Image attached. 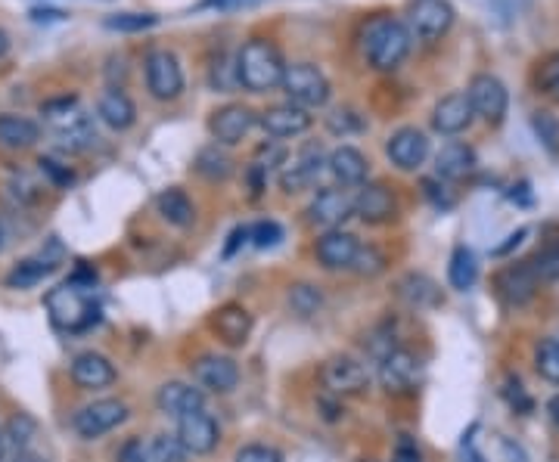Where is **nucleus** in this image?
Wrapping results in <instances>:
<instances>
[{
	"label": "nucleus",
	"mask_w": 559,
	"mask_h": 462,
	"mask_svg": "<svg viewBox=\"0 0 559 462\" xmlns=\"http://www.w3.org/2000/svg\"><path fill=\"white\" fill-rule=\"evenodd\" d=\"M286 75V59L280 47L268 38H252L243 44L237 56V81L252 90V94H264L283 84Z\"/></svg>",
	"instance_id": "f257e3e1"
},
{
	"label": "nucleus",
	"mask_w": 559,
	"mask_h": 462,
	"mask_svg": "<svg viewBox=\"0 0 559 462\" xmlns=\"http://www.w3.org/2000/svg\"><path fill=\"white\" fill-rule=\"evenodd\" d=\"M410 53V32L392 16H376L364 28V56L376 72H395Z\"/></svg>",
	"instance_id": "f03ea898"
},
{
	"label": "nucleus",
	"mask_w": 559,
	"mask_h": 462,
	"mask_svg": "<svg viewBox=\"0 0 559 462\" xmlns=\"http://www.w3.org/2000/svg\"><path fill=\"white\" fill-rule=\"evenodd\" d=\"M47 311L56 329L63 332H87L100 323V304L91 289L75 286L72 280L56 286L47 295Z\"/></svg>",
	"instance_id": "7ed1b4c3"
},
{
	"label": "nucleus",
	"mask_w": 559,
	"mask_h": 462,
	"mask_svg": "<svg viewBox=\"0 0 559 462\" xmlns=\"http://www.w3.org/2000/svg\"><path fill=\"white\" fill-rule=\"evenodd\" d=\"M283 94L302 106V109H317L330 100V81L323 75L317 66L311 63H296V66H286V75H283Z\"/></svg>",
	"instance_id": "20e7f679"
},
{
	"label": "nucleus",
	"mask_w": 559,
	"mask_h": 462,
	"mask_svg": "<svg viewBox=\"0 0 559 462\" xmlns=\"http://www.w3.org/2000/svg\"><path fill=\"white\" fill-rule=\"evenodd\" d=\"M146 87L156 100H178L184 90V69L171 50H150L143 59Z\"/></svg>",
	"instance_id": "39448f33"
},
{
	"label": "nucleus",
	"mask_w": 559,
	"mask_h": 462,
	"mask_svg": "<svg viewBox=\"0 0 559 462\" xmlns=\"http://www.w3.org/2000/svg\"><path fill=\"white\" fill-rule=\"evenodd\" d=\"M469 103H473L476 115H482L488 125H500L507 115V106H510V94L507 87L500 78L494 75H476L473 81H469V90H466Z\"/></svg>",
	"instance_id": "423d86ee"
},
{
	"label": "nucleus",
	"mask_w": 559,
	"mask_h": 462,
	"mask_svg": "<svg viewBox=\"0 0 559 462\" xmlns=\"http://www.w3.org/2000/svg\"><path fill=\"white\" fill-rule=\"evenodd\" d=\"M125 419H128V407L122 404V400L109 397V400H97V404L78 410L72 425L84 441H94V438L106 435V431H112L115 425H122Z\"/></svg>",
	"instance_id": "0eeeda50"
},
{
	"label": "nucleus",
	"mask_w": 559,
	"mask_h": 462,
	"mask_svg": "<svg viewBox=\"0 0 559 462\" xmlns=\"http://www.w3.org/2000/svg\"><path fill=\"white\" fill-rule=\"evenodd\" d=\"M454 25V7L448 0H417L410 7V28L423 41H438Z\"/></svg>",
	"instance_id": "6e6552de"
},
{
	"label": "nucleus",
	"mask_w": 559,
	"mask_h": 462,
	"mask_svg": "<svg viewBox=\"0 0 559 462\" xmlns=\"http://www.w3.org/2000/svg\"><path fill=\"white\" fill-rule=\"evenodd\" d=\"M255 125V112L243 103H227L221 109L212 112L209 118V131L218 143L224 146H233V143H240Z\"/></svg>",
	"instance_id": "1a4fd4ad"
},
{
	"label": "nucleus",
	"mask_w": 559,
	"mask_h": 462,
	"mask_svg": "<svg viewBox=\"0 0 559 462\" xmlns=\"http://www.w3.org/2000/svg\"><path fill=\"white\" fill-rule=\"evenodd\" d=\"M538 283H541V280L535 276V270H532V264H528V261L504 267V270L497 273V280H494L497 295L504 298L507 304H513V307L532 301L535 292H538Z\"/></svg>",
	"instance_id": "9d476101"
},
{
	"label": "nucleus",
	"mask_w": 559,
	"mask_h": 462,
	"mask_svg": "<svg viewBox=\"0 0 559 462\" xmlns=\"http://www.w3.org/2000/svg\"><path fill=\"white\" fill-rule=\"evenodd\" d=\"M473 118H476V109L466 94H448V97H441L432 109V128L445 137H454L473 125Z\"/></svg>",
	"instance_id": "9b49d317"
},
{
	"label": "nucleus",
	"mask_w": 559,
	"mask_h": 462,
	"mask_svg": "<svg viewBox=\"0 0 559 462\" xmlns=\"http://www.w3.org/2000/svg\"><path fill=\"white\" fill-rule=\"evenodd\" d=\"M386 152L401 171H417L429 156V137L420 128H401L389 137Z\"/></svg>",
	"instance_id": "f8f14e48"
},
{
	"label": "nucleus",
	"mask_w": 559,
	"mask_h": 462,
	"mask_svg": "<svg viewBox=\"0 0 559 462\" xmlns=\"http://www.w3.org/2000/svg\"><path fill=\"white\" fill-rule=\"evenodd\" d=\"M193 376L202 388L209 391H218V394H227L237 388L240 382V366L233 363L230 357H221V354H205L193 363Z\"/></svg>",
	"instance_id": "ddd939ff"
},
{
	"label": "nucleus",
	"mask_w": 559,
	"mask_h": 462,
	"mask_svg": "<svg viewBox=\"0 0 559 462\" xmlns=\"http://www.w3.org/2000/svg\"><path fill=\"white\" fill-rule=\"evenodd\" d=\"M323 385H327L333 394L351 397V394H361L370 385L367 369L351 360V357H333L327 366H323Z\"/></svg>",
	"instance_id": "4468645a"
},
{
	"label": "nucleus",
	"mask_w": 559,
	"mask_h": 462,
	"mask_svg": "<svg viewBox=\"0 0 559 462\" xmlns=\"http://www.w3.org/2000/svg\"><path fill=\"white\" fill-rule=\"evenodd\" d=\"M178 438L181 444L190 450V453H212L218 447V422L205 413V410H196V413H187L178 419Z\"/></svg>",
	"instance_id": "2eb2a0df"
},
{
	"label": "nucleus",
	"mask_w": 559,
	"mask_h": 462,
	"mask_svg": "<svg viewBox=\"0 0 559 462\" xmlns=\"http://www.w3.org/2000/svg\"><path fill=\"white\" fill-rule=\"evenodd\" d=\"M361 252V242L355 233L348 230H330L317 239V261L327 267V270H342V267H351L355 264Z\"/></svg>",
	"instance_id": "dca6fc26"
},
{
	"label": "nucleus",
	"mask_w": 559,
	"mask_h": 462,
	"mask_svg": "<svg viewBox=\"0 0 559 462\" xmlns=\"http://www.w3.org/2000/svg\"><path fill=\"white\" fill-rule=\"evenodd\" d=\"M351 214H355V196H348V190H320L308 205V218L320 227H339Z\"/></svg>",
	"instance_id": "f3484780"
},
{
	"label": "nucleus",
	"mask_w": 559,
	"mask_h": 462,
	"mask_svg": "<svg viewBox=\"0 0 559 462\" xmlns=\"http://www.w3.org/2000/svg\"><path fill=\"white\" fill-rule=\"evenodd\" d=\"M379 379L389 391H407L420 382V360L410 354L395 348L392 354H386L379 360Z\"/></svg>",
	"instance_id": "a211bd4d"
},
{
	"label": "nucleus",
	"mask_w": 559,
	"mask_h": 462,
	"mask_svg": "<svg viewBox=\"0 0 559 462\" xmlns=\"http://www.w3.org/2000/svg\"><path fill=\"white\" fill-rule=\"evenodd\" d=\"M355 214L367 224H386L395 218V196L386 183H364L355 196Z\"/></svg>",
	"instance_id": "6ab92c4d"
},
{
	"label": "nucleus",
	"mask_w": 559,
	"mask_h": 462,
	"mask_svg": "<svg viewBox=\"0 0 559 462\" xmlns=\"http://www.w3.org/2000/svg\"><path fill=\"white\" fill-rule=\"evenodd\" d=\"M258 121H261L264 131H268L271 137H280V140L299 137V134H305V131L311 128V115H308L302 106H296V103L264 109Z\"/></svg>",
	"instance_id": "aec40b11"
},
{
	"label": "nucleus",
	"mask_w": 559,
	"mask_h": 462,
	"mask_svg": "<svg viewBox=\"0 0 559 462\" xmlns=\"http://www.w3.org/2000/svg\"><path fill=\"white\" fill-rule=\"evenodd\" d=\"M476 171V152L473 146H466L460 140H451L438 149V156H435V174L441 180H463Z\"/></svg>",
	"instance_id": "412c9836"
},
{
	"label": "nucleus",
	"mask_w": 559,
	"mask_h": 462,
	"mask_svg": "<svg viewBox=\"0 0 559 462\" xmlns=\"http://www.w3.org/2000/svg\"><path fill=\"white\" fill-rule=\"evenodd\" d=\"M159 410L162 413H171V416H187V413H196L205 407V394L187 382H168L159 388Z\"/></svg>",
	"instance_id": "4be33fe9"
},
{
	"label": "nucleus",
	"mask_w": 559,
	"mask_h": 462,
	"mask_svg": "<svg viewBox=\"0 0 559 462\" xmlns=\"http://www.w3.org/2000/svg\"><path fill=\"white\" fill-rule=\"evenodd\" d=\"M320 165H323V159H320V149H317V146L302 149L299 156H296V162H292V165L280 174V187H283L286 193L308 190L311 183L320 177Z\"/></svg>",
	"instance_id": "5701e85b"
},
{
	"label": "nucleus",
	"mask_w": 559,
	"mask_h": 462,
	"mask_svg": "<svg viewBox=\"0 0 559 462\" xmlns=\"http://www.w3.org/2000/svg\"><path fill=\"white\" fill-rule=\"evenodd\" d=\"M72 379L81 385V388H106L115 382V369L112 363L103 357V354H94V351H84L75 357L72 363Z\"/></svg>",
	"instance_id": "b1692460"
},
{
	"label": "nucleus",
	"mask_w": 559,
	"mask_h": 462,
	"mask_svg": "<svg viewBox=\"0 0 559 462\" xmlns=\"http://www.w3.org/2000/svg\"><path fill=\"white\" fill-rule=\"evenodd\" d=\"M212 326L221 335L224 345L237 348V345H246V338L252 332V317H249L246 307H240V304H224L221 311L215 314Z\"/></svg>",
	"instance_id": "393cba45"
},
{
	"label": "nucleus",
	"mask_w": 559,
	"mask_h": 462,
	"mask_svg": "<svg viewBox=\"0 0 559 462\" xmlns=\"http://www.w3.org/2000/svg\"><path fill=\"white\" fill-rule=\"evenodd\" d=\"M367 159L364 152L355 146H339L333 156H330V171L333 177L342 183V187H364L367 180Z\"/></svg>",
	"instance_id": "a878e982"
},
{
	"label": "nucleus",
	"mask_w": 559,
	"mask_h": 462,
	"mask_svg": "<svg viewBox=\"0 0 559 462\" xmlns=\"http://www.w3.org/2000/svg\"><path fill=\"white\" fill-rule=\"evenodd\" d=\"M97 115L106 121L112 131H125V128L134 125L137 109H134V103H131V97L125 94V90L109 87L106 94L100 97V103H97Z\"/></svg>",
	"instance_id": "bb28decb"
},
{
	"label": "nucleus",
	"mask_w": 559,
	"mask_h": 462,
	"mask_svg": "<svg viewBox=\"0 0 559 462\" xmlns=\"http://www.w3.org/2000/svg\"><path fill=\"white\" fill-rule=\"evenodd\" d=\"M41 140V128L25 115H0V146L28 149Z\"/></svg>",
	"instance_id": "cd10ccee"
},
{
	"label": "nucleus",
	"mask_w": 559,
	"mask_h": 462,
	"mask_svg": "<svg viewBox=\"0 0 559 462\" xmlns=\"http://www.w3.org/2000/svg\"><path fill=\"white\" fill-rule=\"evenodd\" d=\"M156 208H159L162 218H165L168 224H174V227H190V224H193V214H196L190 196H187L184 190H178V187H171V190L159 193Z\"/></svg>",
	"instance_id": "c85d7f7f"
},
{
	"label": "nucleus",
	"mask_w": 559,
	"mask_h": 462,
	"mask_svg": "<svg viewBox=\"0 0 559 462\" xmlns=\"http://www.w3.org/2000/svg\"><path fill=\"white\" fill-rule=\"evenodd\" d=\"M56 270V261L53 258H28V261H19L10 273H7V286L10 289H32L38 286L44 276H50Z\"/></svg>",
	"instance_id": "c756f323"
},
{
	"label": "nucleus",
	"mask_w": 559,
	"mask_h": 462,
	"mask_svg": "<svg viewBox=\"0 0 559 462\" xmlns=\"http://www.w3.org/2000/svg\"><path fill=\"white\" fill-rule=\"evenodd\" d=\"M448 280L457 292L473 289V283L479 280V261L473 255V249H466V245H457L451 264H448Z\"/></svg>",
	"instance_id": "7c9ffc66"
},
{
	"label": "nucleus",
	"mask_w": 559,
	"mask_h": 462,
	"mask_svg": "<svg viewBox=\"0 0 559 462\" xmlns=\"http://www.w3.org/2000/svg\"><path fill=\"white\" fill-rule=\"evenodd\" d=\"M398 295L410 304V307H432L438 304V286L423 273H407L404 280L398 283Z\"/></svg>",
	"instance_id": "2f4dec72"
},
{
	"label": "nucleus",
	"mask_w": 559,
	"mask_h": 462,
	"mask_svg": "<svg viewBox=\"0 0 559 462\" xmlns=\"http://www.w3.org/2000/svg\"><path fill=\"white\" fill-rule=\"evenodd\" d=\"M41 112H44V118L50 121V125L56 128V134H60V131H69V128H75V125H81V121H87V115L81 112V106H78L75 97L50 100V103L41 106Z\"/></svg>",
	"instance_id": "473e14b6"
},
{
	"label": "nucleus",
	"mask_w": 559,
	"mask_h": 462,
	"mask_svg": "<svg viewBox=\"0 0 559 462\" xmlns=\"http://www.w3.org/2000/svg\"><path fill=\"white\" fill-rule=\"evenodd\" d=\"M196 171L209 180H227L233 171V162L224 156V152H218V146H212V149H202L196 156Z\"/></svg>",
	"instance_id": "72a5a7b5"
},
{
	"label": "nucleus",
	"mask_w": 559,
	"mask_h": 462,
	"mask_svg": "<svg viewBox=\"0 0 559 462\" xmlns=\"http://www.w3.org/2000/svg\"><path fill=\"white\" fill-rule=\"evenodd\" d=\"M532 128H535V137L541 140V146L550 152V156H559V118L553 112H535L532 115Z\"/></svg>",
	"instance_id": "f704fd0d"
},
{
	"label": "nucleus",
	"mask_w": 559,
	"mask_h": 462,
	"mask_svg": "<svg viewBox=\"0 0 559 462\" xmlns=\"http://www.w3.org/2000/svg\"><path fill=\"white\" fill-rule=\"evenodd\" d=\"M535 366H538L541 379L559 385V338H544L535 351Z\"/></svg>",
	"instance_id": "c9c22d12"
},
{
	"label": "nucleus",
	"mask_w": 559,
	"mask_h": 462,
	"mask_svg": "<svg viewBox=\"0 0 559 462\" xmlns=\"http://www.w3.org/2000/svg\"><path fill=\"white\" fill-rule=\"evenodd\" d=\"M535 84L541 94H547L550 100L559 103V50L556 53H547L541 63H538V72H535Z\"/></svg>",
	"instance_id": "e433bc0d"
},
{
	"label": "nucleus",
	"mask_w": 559,
	"mask_h": 462,
	"mask_svg": "<svg viewBox=\"0 0 559 462\" xmlns=\"http://www.w3.org/2000/svg\"><path fill=\"white\" fill-rule=\"evenodd\" d=\"M35 438H38V422H35L32 416L19 413V416H13V419H10V425H7V438H4V441H7L13 450L32 447V444H35Z\"/></svg>",
	"instance_id": "4c0bfd02"
},
{
	"label": "nucleus",
	"mask_w": 559,
	"mask_h": 462,
	"mask_svg": "<svg viewBox=\"0 0 559 462\" xmlns=\"http://www.w3.org/2000/svg\"><path fill=\"white\" fill-rule=\"evenodd\" d=\"M187 447L181 444L178 435H156L153 447H150V459L153 462H187Z\"/></svg>",
	"instance_id": "58836bf2"
},
{
	"label": "nucleus",
	"mask_w": 559,
	"mask_h": 462,
	"mask_svg": "<svg viewBox=\"0 0 559 462\" xmlns=\"http://www.w3.org/2000/svg\"><path fill=\"white\" fill-rule=\"evenodd\" d=\"M289 304H292V311L302 314V317H311L320 311V304H323V295L308 286V283H299V286H292L289 289Z\"/></svg>",
	"instance_id": "ea45409f"
},
{
	"label": "nucleus",
	"mask_w": 559,
	"mask_h": 462,
	"mask_svg": "<svg viewBox=\"0 0 559 462\" xmlns=\"http://www.w3.org/2000/svg\"><path fill=\"white\" fill-rule=\"evenodd\" d=\"M159 22V16L153 13H115L106 19V28L112 32H146V28H153Z\"/></svg>",
	"instance_id": "a19ab883"
},
{
	"label": "nucleus",
	"mask_w": 559,
	"mask_h": 462,
	"mask_svg": "<svg viewBox=\"0 0 559 462\" xmlns=\"http://www.w3.org/2000/svg\"><path fill=\"white\" fill-rule=\"evenodd\" d=\"M528 264H532V270H535V276H538L541 283L559 280V242H556V245H547V249H541Z\"/></svg>",
	"instance_id": "79ce46f5"
},
{
	"label": "nucleus",
	"mask_w": 559,
	"mask_h": 462,
	"mask_svg": "<svg viewBox=\"0 0 559 462\" xmlns=\"http://www.w3.org/2000/svg\"><path fill=\"white\" fill-rule=\"evenodd\" d=\"M249 239L258 249H274V245L283 239V227L277 221H261L255 227H249Z\"/></svg>",
	"instance_id": "37998d69"
},
{
	"label": "nucleus",
	"mask_w": 559,
	"mask_h": 462,
	"mask_svg": "<svg viewBox=\"0 0 559 462\" xmlns=\"http://www.w3.org/2000/svg\"><path fill=\"white\" fill-rule=\"evenodd\" d=\"M233 462H283V453L268 444H249L237 453Z\"/></svg>",
	"instance_id": "c03bdc74"
},
{
	"label": "nucleus",
	"mask_w": 559,
	"mask_h": 462,
	"mask_svg": "<svg viewBox=\"0 0 559 462\" xmlns=\"http://www.w3.org/2000/svg\"><path fill=\"white\" fill-rule=\"evenodd\" d=\"M382 267H386V258H382L376 249H361L355 264H351V270L361 276H376V273H382Z\"/></svg>",
	"instance_id": "a18cd8bd"
},
{
	"label": "nucleus",
	"mask_w": 559,
	"mask_h": 462,
	"mask_svg": "<svg viewBox=\"0 0 559 462\" xmlns=\"http://www.w3.org/2000/svg\"><path fill=\"white\" fill-rule=\"evenodd\" d=\"M327 125H330L333 134H351V131H361V118L351 112V109H336L327 118Z\"/></svg>",
	"instance_id": "49530a36"
},
{
	"label": "nucleus",
	"mask_w": 559,
	"mask_h": 462,
	"mask_svg": "<svg viewBox=\"0 0 559 462\" xmlns=\"http://www.w3.org/2000/svg\"><path fill=\"white\" fill-rule=\"evenodd\" d=\"M38 165H41V174H47V177H50L53 187H69V183L75 180V174H72L66 165L56 162V159H41Z\"/></svg>",
	"instance_id": "de8ad7c7"
},
{
	"label": "nucleus",
	"mask_w": 559,
	"mask_h": 462,
	"mask_svg": "<svg viewBox=\"0 0 559 462\" xmlns=\"http://www.w3.org/2000/svg\"><path fill=\"white\" fill-rule=\"evenodd\" d=\"M392 462H423V453H420V447H417V441L414 438H398V444H395V453H392Z\"/></svg>",
	"instance_id": "09e8293b"
},
{
	"label": "nucleus",
	"mask_w": 559,
	"mask_h": 462,
	"mask_svg": "<svg viewBox=\"0 0 559 462\" xmlns=\"http://www.w3.org/2000/svg\"><path fill=\"white\" fill-rule=\"evenodd\" d=\"M504 394H507V400H510V404H513L519 413H528V410H532V397H528V394L522 391V382H519V379H510L507 388H504Z\"/></svg>",
	"instance_id": "8fccbe9b"
},
{
	"label": "nucleus",
	"mask_w": 559,
	"mask_h": 462,
	"mask_svg": "<svg viewBox=\"0 0 559 462\" xmlns=\"http://www.w3.org/2000/svg\"><path fill=\"white\" fill-rule=\"evenodd\" d=\"M115 462H153V459H150V450L143 447V441L131 438V441H125V447L119 450V459Z\"/></svg>",
	"instance_id": "3c124183"
},
{
	"label": "nucleus",
	"mask_w": 559,
	"mask_h": 462,
	"mask_svg": "<svg viewBox=\"0 0 559 462\" xmlns=\"http://www.w3.org/2000/svg\"><path fill=\"white\" fill-rule=\"evenodd\" d=\"M423 190H426V196H429L438 208H451V205H454V199L445 193V187H438L435 180H423Z\"/></svg>",
	"instance_id": "603ef678"
},
{
	"label": "nucleus",
	"mask_w": 559,
	"mask_h": 462,
	"mask_svg": "<svg viewBox=\"0 0 559 462\" xmlns=\"http://www.w3.org/2000/svg\"><path fill=\"white\" fill-rule=\"evenodd\" d=\"M525 236H528V230H525V227H519L516 233H510V236H507V242H500V245H497L494 255H497V258H504L507 252H513V249H516V245H519Z\"/></svg>",
	"instance_id": "864d4df0"
},
{
	"label": "nucleus",
	"mask_w": 559,
	"mask_h": 462,
	"mask_svg": "<svg viewBox=\"0 0 559 462\" xmlns=\"http://www.w3.org/2000/svg\"><path fill=\"white\" fill-rule=\"evenodd\" d=\"M10 462H50L35 444L32 447H22V450H13V459Z\"/></svg>",
	"instance_id": "5fc2aeb1"
},
{
	"label": "nucleus",
	"mask_w": 559,
	"mask_h": 462,
	"mask_svg": "<svg viewBox=\"0 0 559 462\" xmlns=\"http://www.w3.org/2000/svg\"><path fill=\"white\" fill-rule=\"evenodd\" d=\"M460 450H463V462H488L479 450H476V444H473V438H463V444H460Z\"/></svg>",
	"instance_id": "6e6d98bb"
},
{
	"label": "nucleus",
	"mask_w": 559,
	"mask_h": 462,
	"mask_svg": "<svg viewBox=\"0 0 559 462\" xmlns=\"http://www.w3.org/2000/svg\"><path fill=\"white\" fill-rule=\"evenodd\" d=\"M246 239H249V227H237V230L230 233V245L224 249V255L230 258L233 252H237V245H240V242H246Z\"/></svg>",
	"instance_id": "4d7b16f0"
},
{
	"label": "nucleus",
	"mask_w": 559,
	"mask_h": 462,
	"mask_svg": "<svg viewBox=\"0 0 559 462\" xmlns=\"http://www.w3.org/2000/svg\"><path fill=\"white\" fill-rule=\"evenodd\" d=\"M32 19L35 22H50V19H66V13H60V10H32Z\"/></svg>",
	"instance_id": "13d9d810"
},
{
	"label": "nucleus",
	"mask_w": 559,
	"mask_h": 462,
	"mask_svg": "<svg viewBox=\"0 0 559 462\" xmlns=\"http://www.w3.org/2000/svg\"><path fill=\"white\" fill-rule=\"evenodd\" d=\"M500 447H504V453L510 456V462H525V453H522L519 447H513L507 438H500Z\"/></svg>",
	"instance_id": "bf43d9fd"
},
{
	"label": "nucleus",
	"mask_w": 559,
	"mask_h": 462,
	"mask_svg": "<svg viewBox=\"0 0 559 462\" xmlns=\"http://www.w3.org/2000/svg\"><path fill=\"white\" fill-rule=\"evenodd\" d=\"M547 413H550V419L559 425V394H556V397L550 400V404H547Z\"/></svg>",
	"instance_id": "052dcab7"
},
{
	"label": "nucleus",
	"mask_w": 559,
	"mask_h": 462,
	"mask_svg": "<svg viewBox=\"0 0 559 462\" xmlns=\"http://www.w3.org/2000/svg\"><path fill=\"white\" fill-rule=\"evenodd\" d=\"M209 7H233V4H246V0H205Z\"/></svg>",
	"instance_id": "680f3d73"
},
{
	"label": "nucleus",
	"mask_w": 559,
	"mask_h": 462,
	"mask_svg": "<svg viewBox=\"0 0 559 462\" xmlns=\"http://www.w3.org/2000/svg\"><path fill=\"white\" fill-rule=\"evenodd\" d=\"M7 47H10V38H7V32H4V28H0V56L7 53Z\"/></svg>",
	"instance_id": "e2e57ef3"
},
{
	"label": "nucleus",
	"mask_w": 559,
	"mask_h": 462,
	"mask_svg": "<svg viewBox=\"0 0 559 462\" xmlns=\"http://www.w3.org/2000/svg\"><path fill=\"white\" fill-rule=\"evenodd\" d=\"M4 239H7V233H4V224H0V249H4Z\"/></svg>",
	"instance_id": "0e129e2a"
},
{
	"label": "nucleus",
	"mask_w": 559,
	"mask_h": 462,
	"mask_svg": "<svg viewBox=\"0 0 559 462\" xmlns=\"http://www.w3.org/2000/svg\"><path fill=\"white\" fill-rule=\"evenodd\" d=\"M4 444H7V441H4V435H0V456H4Z\"/></svg>",
	"instance_id": "69168bd1"
},
{
	"label": "nucleus",
	"mask_w": 559,
	"mask_h": 462,
	"mask_svg": "<svg viewBox=\"0 0 559 462\" xmlns=\"http://www.w3.org/2000/svg\"><path fill=\"white\" fill-rule=\"evenodd\" d=\"M364 462H370V459H364Z\"/></svg>",
	"instance_id": "338daca9"
}]
</instances>
